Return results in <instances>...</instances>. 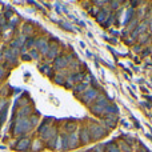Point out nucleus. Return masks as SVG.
<instances>
[{"mask_svg":"<svg viewBox=\"0 0 152 152\" xmlns=\"http://www.w3.org/2000/svg\"><path fill=\"white\" fill-rule=\"evenodd\" d=\"M35 145H36V147L34 148V151H39V150H42V143H40V142H35Z\"/></svg>","mask_w":152,"mask_h":152,"instance_id":"nucleus-8","label":"nucleus"},{"mask_svg":"<svg viewBox=\"0 0 152 152\" xmlns=\"http://www.w3.org/2000/svg\"><path fill=\"white\" fill-rule=\"evenodd\" d=\"M134 27H137V20L135 19V20H132L131 23L128 24V31H132L134 29Z\"/></svg>","mask_w":152,"mask_h":152,"instance_id":"nucleus-6","label":"nucleus"},{"mask_svg":"<svg viewBox=\"0 0 152 152\" xmlns=\"http://www.w3.org/2000/svg\"><path fill=\"white\" fill-rule=\"evenodd\" d=\"M148 27H150V29L152 31V16H151V20L148 21Z\"/></svg>","mask_w":152,"mask_h":152,"instance_id":"nucleus-9","label":"nucleus"},{"mask_svg":"<svg viewBox=\"0 0 152 152\" xmlns=\"http://www.w3.org/2000/svg\"><path fill=\"white\" fill-rule=\"evenodd\" d=\"M50 58H55L56 55H58V47H51L50 50H48V53H47Z\"/></svg>","mask_w":152,"mask_h":152,"instance_id":"nucleus-4","label":"nucleus"},{"mask_svg":"<svg viewBox=\"0 0 152 152\" xmlns=\"http://www.w3.org/2000/svg\"><path fill=\"white\" fill-rule=\"evenodd\" d=\"M36 47L39 48V51H40L42 53H48V48H50V45H48L47 40L39 39V40L36 42Z\"/></svg>","mask_w":152,"mask_h":152,"instance_id":"nucleus-1","label":"nucleus"},{"mask_svg":"<svg viewBox=\"0 0 152 152\" xmlns=\"http://www.w3.org/2000/svg\"><path fill=\"white\" fill-rule=\"evenodd\" d=\"M3 75H4V69L0 68V77H3Z\"/></svg>","mask_w":152,"mask_h":152,"instance_id":"nucleus-10","label":"nucleus"},{"mask_svg":"<svg viewBox=\"0 0 152 152\" xmlns=\"http://www.w3.org/2000/svg\"><path fill=\"white\" fill-rule=\"evenodd\" d=\"M81 142L83 143L89 142V131H87V129H83V131H81Z\"/></svg>","mask_w":152,"mask_h":152,"instance_id":"nucleus-3","label":"nucleus"},{"mask_svg":"<svg viewBox=\"0 0 152 152\" xmlns=\"http://www.w3.org/2000/svg\"><path fill=\"white\" fill-rule=\"evenodd\" d=\"M107 15V12H104V11H102V12L99 13V16H97V20L99 21H103V19H104V16Z\"/></svg>","mask_w":152,"mask_h":152,"instance_id":"nucleus-7","label":"nucleus"},{"mask_svg":"<svg viewBox=\"0 0 152 152\" xmlns=\"http://www.w3.org/2000/svg\"><path fill=\"white\" fill-rule=\"evenodd\" d=\"M148 34H144V35H140L139 36V43L140 44H144V43H147L148 42Z\"/></svg>","mask_w":152,"mask_h":152,"instance_id":"nucleus-5","label":"nucleus"},{"mask_svg":"<svg viewBox=\"0 0 152 152\" xmlns=\"http://www.w3.org/2000/svg\"><path fill=\"white\" fill-rule=\"evenodd\" d=\"M67 59L66 58H59L58 60H56V63H55V66H56V68H61V67H64V66H67Z\"/></svg>","mask_w":152,"mask_h":152,"instance_id":"nucleus-2","label":"nucleus"}]
</instances>
